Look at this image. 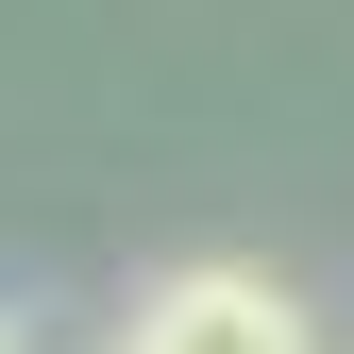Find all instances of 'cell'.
I'll use <instances>...</instances> for the list:
<instances>
[{"label": "cell", "instance_id": "6da1fadb", "mask_svg": "<svg viewBox=\"0 0 354 354\" xmlns=\"http://www.w3.org/2000/svg\"><path fill=\"white\" fill-rule=\"evenodd\" d=\"M118 354H321V321L270 287V270H236V253H203V270H169L136 287V337Z\"/></svg>", "mask_w": 354, "mask_h": 354}, {"label": "cell", "instance_id": "7a4b0ae2", "mask_svg": "<svg viewBox=\"0 0 354 354\" xmlns=\"http://www.w3.org/2000/svg\"><path fill=\"white\" fill-rule=\"evenodd\" d=\"M0 354H34V337H17V321H0Z\"/></svg>", "mask_w": 354, "mask_h": 354}]
</instances>
